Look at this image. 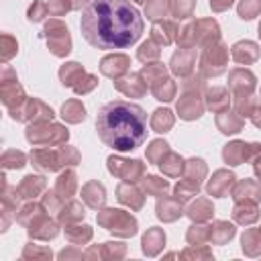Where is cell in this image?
<instances>
[{
    "label": "cell",
    "instance_id": "cell-13",
    "mask_svg": "<svg viewBox=\"0 0 261 261\" xmlns=\"http://www.w3.org/2000/svg\"><path fill=\"white\" fill-rule=\"evenodd\" d=\"M232 186H234V175H232L230 171H226V169H220V171H216L214 177L208 181V194L220 198V196H224Z\"/></svg>",
    "mask_w": 261,
    "mask_h": 261
},
{
    "label": "cell",
    "instance_id": "cell-41",
    "mask_svg": "<svg viewBox=\"0 0 261 261\" xmlns=\"http://www.w3.org/2000/svg\"><path fill=\"white\" fill-rule=\"evenodd\" d=\"M137 55H139L141 61H145V59L149 61V59H155V57L159 55V49H157V45H155L153 41H147V43L141 45V49H139Z\"/></svg>",
    "mask_w": 261,
    "mask_h": 261
},
{
    "label": "cell",
    "instance_id": "cell-12",
    "mask_svg": "<svg viewBox=\"0 0 261 261\" xmlns=\"http://www.w3.org/2000/svg\"><path fill=\"white\" fill-rule=\"evenodd\" d=\"M177 112H179V116L186 118V120L198 118V116L202 114V104H200L196 92H194V94H192V92H186V94L179 98V102H177Z\"/></svg>",
    "mask_w": 261,
    "mask_h": 261
},
{
    "label": "cell",
    "instance_id": "cell-21",
    "mask_svg": "<svg viewBox=\"0 0 261 261\" xmlns=\"http://www.w3.org/2000/svg\"><path fill=\"white\" fill-rule=\"evenodd\" d=\"M116 192H118V200L122 204H128L130 208H141L143 206V196H141V192L137 188L130 186V181L120 184Z\"/></svg>",
    "mask_w": 261,
    "mask_h": 261
},
{
    "label": "cell",
    "instance_id": "cell-19",
    "mask_svg": "<svg viewBox=\"0 0 261 261\" xmlns=\"http://www.w3.org/2000/svg\"><path fill=\"white\" fill-rule=\"evenodd\" d=\"M59 77H61V82L65 84V86H75V82H84V80H90V77H94V75H88L77 63H67V65H63L61 69H59Z\"/></svg>",
    "mask_w": 261,
    "mask_h": 261
},
{
    "label": "cell",
    "instance_id": "cell-16",
    "mask_svg": "<svg viewBox=\"0 0 261 261\" xmlns=\"http://www.w3.org/2000/svg\"><path fill=\"white\" fill-rule=\"evenodd\" d=\"M232 194H234V198L241 202L243 198L245 200H253V202H257V200H261V181H255V179H245V181H241V184H237L234 186V190H232Z\"/></svg>",
    "mask_w": 261,
    "mask_h": 261
},
{
    "label": "cell",
    "instance_id": "cell-22",
    "mask_svg": "<svg viewBox=\"0 0 261 261\" xmlns=\"http://www.w3.org/2000/svg\"><path fill=\"white\" fill-rule=\"evenodd\" d=\"M216 124H218V128H220L222 133L232 135V133H239V130H241V126H243V118L239 116V112H237V114H230V112H218V116H216Z\"/></svg>",
    "mask_w": 261,
    "mask_h": 261
},
{
    "label": "cell",
    "instance_id": "cell-4",
    "mask_svg": "<svg viewBox=\"0 0 261 261\" xmlns=\"http://www.w3.org/2000/svg\"><path fill=\"white\" fill-rule=\"evenodd\" d=\"M69 133L67 128L59 126V124H45V122H35L33 126H29L27 130V139L35 145H57L67 141Z\"/></svg>",
    "mask_w": 261,
    "mask_h": 261
},
{
    "label": "cell",
    "instance_id": "cell-36",
    "mask_svg": "<svg viewBox=\"0 0 261 261\" xmlns=\"http://www.w3.org/2000/svg\"><path fill=\"white\" fill-rule=\"evenodd\" d=\"M261 12V0H241L239 4V16L245 20L255 18Z\"/></svg>",
    "mask_w": 261,
    "mask_h": 261
},
{
    "label": "cell",
    "instance_id": "cell-20",
    "mask_svg": "<svg viewBox=\"0 0 261 261\" xmlns=\"http://www.w3.org/2000/svg\"><path fill=\"white\" fill-rule=\"evenodd\" d=\"M82 198L86 200L88 206H92V208H100V206L104 204V200H106V196H104V188H102L98 181H90L88 186H84V190H82Z\"/></svg>",
    "mask_w": 261,
    "mask_h": 261
},
{
    "label": "cell",
    "instance_id": "cell-32",
    "mask_svg": "<svg viewBox=\"0 0 261 261\" xmlns=\"http://www.w3.org/2000/svg\"><path fill=\"white\" fill-rule=\"evenodd\" d=\"M214 226H216V228L208 226V228H210V230H208V239H210V241L224 243V241H228V239L234 234V226L228 224V222H216Z\"/></svg>",
    "mask_w": 261,
    "mask_h": 261
},
{
    "label": "cell",
    "instance_id": "cell-29",
    "mask_svg": "<svg viewBox=\"0 0 261 261\" xmlns=\"http://www.w3.org/2000/svg\"><path fill=\"white\" fill-rule=\"evenodd\" d=\"M151 92L155 94V98H157V100L167 102V100H171V98H173V94H175V86H173V82H171V80L163 77L161 82H157V84H153V86H151Z\"/></svg>",
    "mask_w": 261,
    "mask_h": 261
},
{
    "label": "cell",
    "instance_id": "cell-3",
    "mask_svg": "<svg viewBox=\"0 0 261 261\" xmlns=\"http://www.w3.org/2000/svg\"><path fill=\"white\" fill-rule=\"evenodd\" d=\"M31 159L33 163L39 167V169H45V171H55L59 169L61 165H67V163H77L80 155L75 149L71 147H61L59 151H49V149H37L31 153Z\"/></svg>",
    "mask_w": 261,
    "mask_h": 261
},
{
    "label": "cell",
    "instance_id": "cell-8",
    "mask_svg": "<svg viewBox=\"0 0 261 261\" xmlns=\"http://www.w3.org/2000/svg\"><path fill=\"white\" fill-rule=\"evenodd\" d=\"M257 155H261V145H259V143L247 145V143H243V141H234V143L226 145L224 151H222L224 161L230 163V165H239V163H243V161H247V159H253V157H257Z\"/></svg>",
    "mask_w": 261,
    "mask_h": 261
},
{
    "label": "cell",
    "instance_id": "cell-18",
    "mask_svg": "<svg viewBox=\"0 0 261 261\" xmlns=\"http://www.w3.org/2000/svg\"><path fill=\"white\" fill-rule=\"evenodd\" d=\"M228 104H230V96L224 88H212L206 92V106L212 112H222L228 108Z\"/></svg>",
    "mask_w": 261,
    "mask_h": 261
},
{
    "label": "cell",
    "instance_id": "cell-38",
    "mask_svg": "<svg viewBox=\"0 0 261 261\" xmlns=\"http://www.w3.org/2000/svg\"><path fill=\"white\" fill-rule=\"evenodd\" d=\"M143 188H145V192L159 196V194H163V192L167 190V181H165V179H159V177H155V175H147V177L143 179Z\"/></svg>",
    "mask_w": 261,
    "mask_h": 261
},
{
    "label": "cell",
    "instance_id": "cell-27",
    "mask_svg": "<svg viewBox=\"0 0 261 261\" xmlns=\"http://www.w3.org/2000/svg\"><path fill=\"white\" fill-rule=\"evenodd\" d=\"M45 188V179L39 177V175H27L18 188V192L24 196V198H33L35 194H39L41 190Z\"/></svg>",
    "mask_w": 261,
    "mask_h": 261
},
{
    "label": "cell",
    "instance_id": "cell-30",
    "mask_svg": "<svg viewBox=\"0 0 261 261\" xmlns=\"http://www.w3.org/2000/svg\"><path fill=\"white\" fill-rule=\"evenodd\" d=\"M171 124H173V116H171V112L167 110V108H159V110H155L153 112V118H151V126L157 130V133H165L167 128H171Z\"/></svg>",
    "mask_w": 261,
    "mask_h": 261
},
{
    "label": "cell",
    "instance_id": "cell-28",
    "mask_svg": "<svg viewBox=\"0 0 261 261\" xmlns=\"http://www.w3.org/2000/svg\"><path fill=\"white\" fill-rule=\"evenodd\" d=\"M163 241H165L163 232H161L159 228H151V230L143 237V251H145L147 255H155L157 249L163 245Z\"/></svg>",
    "mask_w": 261,
    "mask_h": 261
},
{
    "label": "cell",
    "instance_id": "cell-26",
    "mask_svg": "<svg viewBox=\"0 0 261 261\" xmlns=\"http://www.w3.org/2000/svg\"><path fill=\"white\" fill-rule=\"evenodd\" d=\"M61 116H63L67 122H80V120H84L86 112H84L82 102H80V100H69V102H65L63 108H61Z\"/></svg>",
    "mask_w": 261,
    "mask_h": 261
},
{
    "label": "cell",
    "instance_id": "cell-31",
    "mask_svg": "<svg viewBox=\"0 0 261 261\" xmlns=\"http://www.w3.org/2000/svg\"><path fill=\"white\" fill-rule=\"evenodd\" d=\"M75 190V173L73 171H65L59 179H57V186H55V194H59L61 198H69Z\"/></svg>",
    "mask_w": 261,
    "mask_h": 261
},
{
    "label": "cell",
    "instance_id": "cell-47",
    "mask_svg": "<svg viewBox=\"0 0 261 261\" xmlns=\"http://www.w3.org/2000/svg\"><path fill=\"white\" fill-rule=\"evenodd\" d=\"M259 37H261V24H259Z\"/></svg>",
    "mask_w": 261,
    "mask_h": 261
},
{
    "label": "cell",
    "instance_id": "cell-45",
    "mask_svg": "<svg viewBox=\"0 0 261 261\" xmlns=\"http://www.w3.org/2000/svg\"><path fill=\"white\" fill-rule=\"evenodd\" d=\"M251 120L255 122V126H261V106H257V108L253 110V114H251Z\"/></svg>",
    "mask_w": 261,
    "mask_h": 261
},
{
    "label": "cell",
    "instance_id": "cell-1",
    "mask_svg": "<svg viewBox=\"0 0 261 261\" xmlns=\"http://www.w3.org/2000/svg\"><path fill=\"white\" fill-rule=\"evenodd\" d=\"M80 29L96 49H124L139 41L143 16L130 0H92L82 10Z\"/></svg>",
    "mask_w": 261,
    "mask_h": 261
},
{
    "label": "cell",
    "instance_id": "cell-15",
    "mask_svg": "<svg viewBox=\"0 0 261 261\" xmlns=\"http://www.w3.org/2000/svg\"><path fill=\"white\" fill-rule=\"evenodd\" d=\"M114 86L126 96H141L147 92V82H141V73H133L126 80H116Z\"/></svg>",
    "mask_w": 261,
    "mask_h": 261
},
{
    "label": "cell",
    "instance_id": "cell-34",
    "mask_svg": "<svg viewBox=\"0 0 261 261\" xmlns=\"http://www.w3.org/2000/svg\"><path fill=\"white\" fill-rule=\"evenodd\" d=\"M210 214H212V206L208 204V200H196V204L188 208V216L194 220H206Z\"/></svg>",
    "mask_w": 261,
    "mask_h": 261
},
{
    "label": "cell",
    "instance_id": "cell-14",
    "mask_svg": "<svg viewBox=\"0 0 261 261\" xmlns=\"http://www.w3.org/2000/svg\"><path fill=\"white\" fill-rule=\"evenodd\" d=\"M126 67H128V57L126 55H110V57H104L102 59V65H100L102 73L108 75V77H114V80H118L126 71Z\"/></svg>",
    "mask_w": 261,
    "mask_h": 261
},
{
    "label": "cell",
    "instance_id": "cell-10",
    "mask_svg": "<svg viewBox=\"0 0 261 261\" xmlns=\"http://www.w3.org/2000/svg\"><path fill=\"white\" fill-rule=\"evenodd\" d=\"M228 86H230V90H234L237 98L251 96V92L255 88V75L249 69H234L228 77Z\"/></svg>",
    "mask_w": 261,
    "mask_h": 261
},
{
    "label": "cell",
    "instance_id": "cell-40",
    "mask_svg": "<svg viewBox=\"0 0 261 261\" xmlns=\"http://www.w3.org/2000/svg\"><path fill=\"white\" fill-rule=\"evenodd\" d=\"M194 8V0H171V12L177 16H190Z\"/></svg>",
    "mask_w": 261,
    "mask_h": 261
},
{
    "label": "cell",
    "instance_id": "cell-35",
    "mask_svg": "<svg viewBox=\"0 0 261 261\" xmlns=\"http://www.w3.org/2000/svg\"><path fill=\"white\" fill-rule=\"evenodd\" d=\"M167 10H169L167 0H149L147 8H145V14H147V18L157 20V18H163Z\"/></svg>",
    "mask_w": 261,
    "mask_h": 261
},
{
    "label": "cell",
    "instance_id": "cell-33",
    "mask_svg": "<svg viewBox=\"0 0 261 261\" xmlns=\"http://www.w3.org/2000/svg\"><path fill=\"white\" fill-rule=\"evenodd\" d=\"M184 171H186V179H192V181L200 184V179H202L204 173H206V165H204L202 159H190V161L186 163Z\"/></svg>",
    "mask_w": 261,
    "mask_h": 261
},
{
    "label": "cell",
    "instance_id": "cell-5",
    "mask_svg": "<svg viewBox=\"0 0 261 261\" xmlns=\"http://www.w3.org/2000/svg\"><path fill=\"white\" fill-rule=\"evenodd\" d=\"M98 222L102 226H106L108 230H112L116 234H122V237H128V234L137 232L135 218L124 210H104V212H100Z\"/></svg>",
    "mask_w": 261,
    "mask_h": 261
},
{
    "label": "cell",
    "instance_id": "cell-17",
    "mask_svg": "<svg viewBox=\"0 0 261 261\" xmlns=\"http://www.w3.org/2000/svg\"><path fill=\"white\" fill-rule=\"evenodd\" d=\"M259 57V49H257V45L255 43H251V41H241V43H237L234 47H232V59L237 61V63H251V61H255Z\"/></svg>",
    "mask_w": 261,
    "mask_h": 261
},
{
    "label": "cell",
    "instance_id": "cell-39",
    "mask_svg": "<svg viewBox=\"0 0 261 261\" xmlns=\"http://www.w3.org/2000/svg\"><path fill=\"white\" fill-rule=\"evenodd\" d=\"M165 153H167V143L165 141H153L151 147L147 149V159L151 163H159Z\"/></svg>",
    "mask_w": 261,
    "mask_h": 261
},
{
    "label": "cell",
    "instance_id": "cell-25",
    "mask_svg": "<svg viewBox=\"0 0 261 261\" xmlns=\"http://www.w3.org/2000/svg\"><path fill=\"white\" fill-rule=\"evenodd\" d=\"M175 35V24L173 22H157L153 27V41L159 45H169Z\"/></svg>",
    "mask_w": 261,
    "mask_h": 261
},
{
    "label": "cell",
    "instance_id": "cell-11",
    "mask_svg": "<svg viewBox=\"0 0 261 261\" xmlns=\"http://www.w3.org/2000/svg\"><path fill=\"white\" fill-rule=\"evenodd\" d=\"M196 59V51L192 47H181L173 57H171V71L177 75H188L192 71Z\"/></svg>",
    "mask_w": 261,
    "mask_h": 261
},
{
    "label": "cell",
    "instance_id": "cell-9",
    "mask_svg": "<svg viewBox=\"0 0 261 261\" xmlns=\"http://www.w3.org/2000/svg\"><path fill=\"white\" fill-rule=\"evenodd\" d=\"M108 169H110V173L118 175L124 181H135L143 173V163L137 159L128 161V159H120V157H108Z\"/></svg>",
    "mask_w": 261,
    "mask_h": 261
},
{
    "label": "cell",
    "instance_id": "cell-37",
    "mask_svg": "<svg viewBox=\"0 0 261 261\" xmlns=\"http://www.w3.org/2000/svg\"><path fill=\"white\" fill-rule=\"evenodd\" d=\"M198 190H200V184H196V181H192V179H186V181H179V184L175 186V196H177V200H179V198H181V200H188V198L196 196Z\"/></svg>",
    "mask_w": 261,
    "mask_h": 261
},
{
    "label": "cell",
    "instance_id": "cell-44",
    "mask_svg": "<svg viewBox=\"0 0 261 261\" xmlns=\"http://www.w3.org/2000/svg\"><path fill=\"white\" fill-rule=\"evenodd\" d=\"M232 2H234V0H210V6H212L214 12H222V10H226Z\"/></svg>",
    "mask_w": 261,
    "mask_h": 261
},
{
    "label": "cell",
    "instance_id": "cell-2",
    "mask_svg": "<svg viewBox=\"0 0 261 261\" xmlns=\"http://www.w3.org/2000/svg\"><path fill=\"white\" fill-rule=\"evenodd\" d=\"M96 130L102 143L114 151H133L147 139V114L139 104L112 100L100 108L96 116Z\"/></svg>",
    "mask_w": 261,
    "mask_h": 261
},
{
    "label": "cell",
    "instance_id": "cell-42",
    "mask_svg": "<svg viewBox=\"0 0 261 261\" xmlns=\"http://www.w3.org/2000/svg\"><path fill=\"white\" fill-rule=\"evenodd\" d=\"M67 208H69V212H67V214H65V212H61V214H59V218H61L63 222H65V220H77V218H82V216H84V208H82L77 202H71Z\"/></svg>",
    "mask_w": 261,
    "mask_h": 261
},
{
    "label": "cell",
    "instance_id": "cell-46",
    "mask_svg": "<svg viewBox=\"0 0 261 261\" xmlns=\"http://www.w3.org/2000/svg\"><path fill=\"white\" fill-rule=\"evenodd\" d=\"M255 173H257V177L261 181V157H255Z\"/></svg>",
    "mask_w": 261,
    "mask_h": 261
},
{
    "label": "cell",
    "instance_id": "cell-23",
    "mask_svg": "<svg viewBox=\"0 0 261 261\" xmlns=\"http://www.w3.org/2000/svg\"><path fill=\"white\" fill-rule=\"evenodd\" d=\"M157 165H159V167H161V171H163V173H167V175H179V173L184 171V167H186L184 159H181L179 155L171 153V151H167V153L161 157V161H159Z\"/></svg>",
    "mask_w": 261,
    "mask_h": 261
},
{
    "label": "cell",
    "instance_id": "cell-24",
    "mask_svg": "<svg viewBox=\"0 0 261 261\" xmlns=\"http://www.w3.org/2000/svg\"><path fill=\"white\" fill-rule=\"evenodd\" d=\"M181 214V206L175 202V200H159L157 202V216L163 218V220H175L177 216Z\"/></svg>",
    "mask_w": 261,
    "mask_h": 261
},
{
    "label": "cell",
    "instance_id": "cell-43",
    "mask_svg": "<svg viewBox=\"0 0 261 261\" xmlns=\"http://www.w3.org/2000/svg\"><path fill=\"white\" fill-rule=\"evenodd\" d=\"M47 10H49V8H47L43 2H39V0H37V2H33V6L29 8V18L37 22V20H41V18L47 14Z\"/></svg>",
    "mask_w": 261,
    "mask_h": 261
},
{
    "label": "cell",
    "instance_id": "cell-7",
    "mask_svg": "<svg viewBox=\"0 0 261 261\" xmlns=\"http://www.w3.org/2000/svg\"><path fill=\"white\" fill-rule=\"evenodd\" d=\"M45 33H47V41H49V49L55 53V55H67L69 53V35H67V29L61 20H49L47 27H45Z\"/></svg>",
    "mask_w": 261,
    "mask_h": 261
},
{
    "label": "cell",
    "instance_id": "cell-6",
    "mask_svg": "<svg viewBox=\"0 0 261 261\" xmlns=\"http://www.w3.org/2000/svg\"><path fill=\"white\" fill-rule=\"evenodd\" d=\"M226 59H228V51L222 43H212L206 47L202 59H200V69L204 75H218L224 71V65H226Z\"/></svg>",
    "mask_w": 261,
    "mask_h": 261
}]
</instances>
